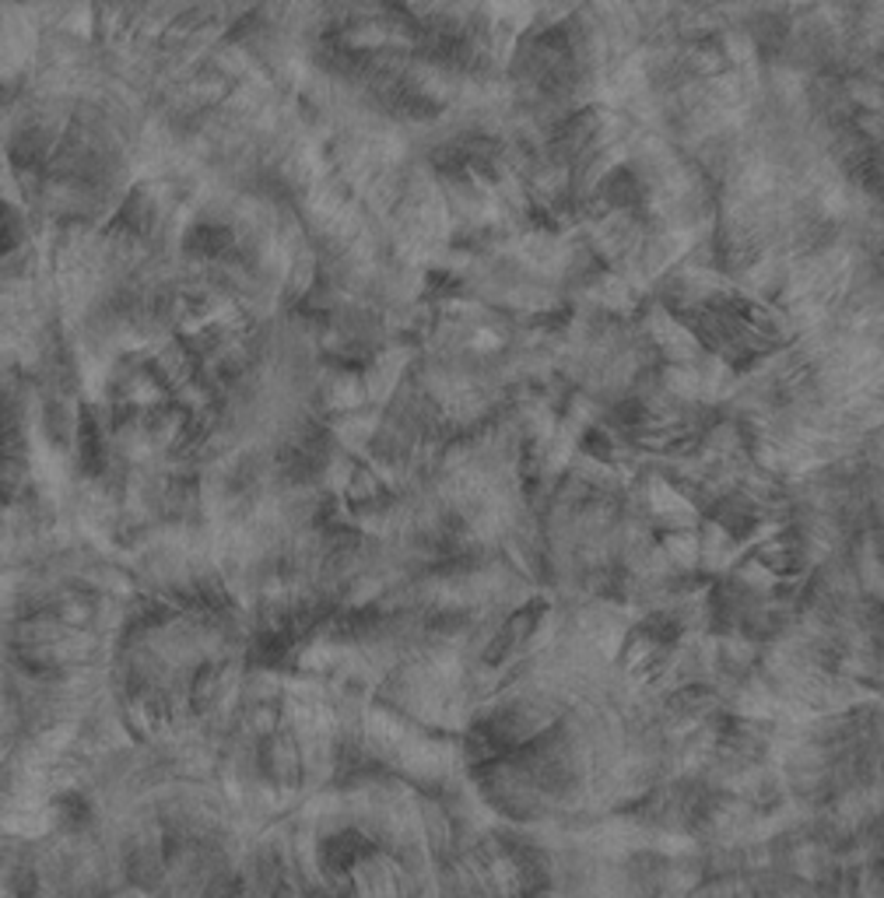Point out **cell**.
Masks as SVG:
<instances>
[{
  "label": "cell",
  "instance_id": "1",
  "mask_svg": "<svg viewBox=\"0 0 884 898\" xmlns=\"http://www.w3.org/2000/svg\"><path fill=\"white\" fill-rule=\"evenodd\" d=\"M260 765H263V776L271 779L274 787L298 783V776H303V758H298V744L288 730H274L271 737H263Z\"/></svg>",
  "mask_w": 884,
  "mask_h": 898
},
{
  "label": "cell",
  "instance_id": "2",
  "mask_svg": "<svg viewBox=\"0 0 884 898\" xmlns=\"http://www.w3.org/2000/svg\"><path fill=\"white\" fill-rule=\"evenodd\" d=\"M57 814H60V822L67 828H81V825L92 822V807L85 804V796L81 793H67L63 801L57 804Z\"/></svg>",
  "mask_w": 884,
  "mask_h": 898
}]
</instances>
